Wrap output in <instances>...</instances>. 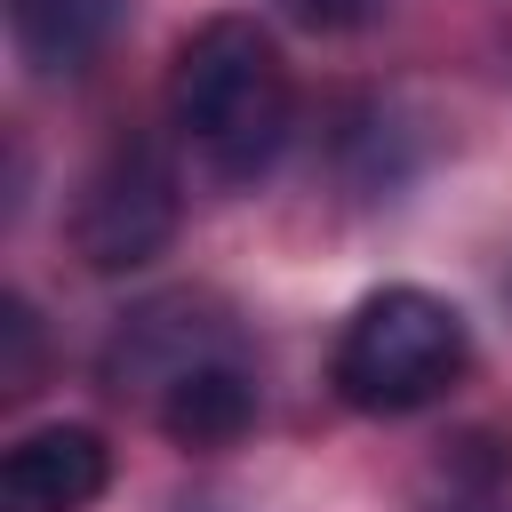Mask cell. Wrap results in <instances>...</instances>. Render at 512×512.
<instances>
[{
    "label": "cell",
    "mask_w": 512,
    "mask_h": 512,
    "mask_svg": "<svg viewBox=\"0 0 512 512\" xmlns=\"http://www.w3.org/2000/svg\"><path fill=\"white\" fill-rule=\"evenodd\" d=\"M168 120L208 160V176L224 184L264 176L296 120V88L272 32L256 16H208L168 64Z\"/></svg>",
    "instance_id": "1"
},
{
    "label": "cell",
    "mask_w": 512,
    "mask_h": 512,
    "mask_svg": "<svg viewBox=\"0 0 512 512\" xmlns=\"http://www.w3.org/2000/svg\"><path fill=\"white\" fill-rule=\"evenodd\" d=\"M464 320L432 288H376L336 336V392L368 416H408L464 376Z\"/></svg>",
    "instance_id": "2"
},
{
    "label": "cell",
    "mask_w": 512,
    "mask_h": 512,
    "mask_svg": "<svg viewBox=\"0 0 512 512\" xmlns=\"http://www.w3.org/2000/svg\"><path fill=\"white\" fill-rule=\"evenodd\" d=\"M184 224V184H176V160L152 144V136H120L80 200H72V248L96 264V272H136L152 264Z\"/></svg>",
    "instance_id": "3"
},
{
    "label": "cell",
    "mask_w": 512,
    "mask_h": 512,
    "mask_svg": "<svg viewBox=\"0 0 512 512\" xmlns=\"http://www.w3.org/2000/svg\"><path fill=\"white\" fill-rule=\"evenodd\" d=\"M112 480V448L88 424H40L0 456V512H88Z\"/></svg>",
    "instance_id": "4"
},
{
    "label": "cell",
    "mask_w": 512,
    "mask_h": 512,
    "mask_svg": "<svg viewBox=\"0 0 512 512\" xmlns=\"http://www.w3.org/2000/svg\"><path fill=\"white\" fill-rule=\"evenodd\" d=\"M216 352H232V328H216L192 296H168V304H144L120 336H112V352H104V376L128 392H168L184 368H200V360H216Z\"/></svg>",
    "instance_id": "5"
},
{
    "label": "cell",
    "mask_w": 512,
    "mask_h": 512,
    "mask_svg": "<svg viewBox=\"0 0 512 512\" xmlns=\"http://www.w3.org/2000/svg\"><path fill=\"white\" fill-rule=\"evenodd\" d=\"M152 416H160V432L184 440V448H232V440L256 424V368H248L240 344H232V352L184 368V376L152 400Z\"/></svg>",
    "instance_id": "6"
},
{
    "label": "cell",
    "mask_w": 512,
    "mask_h": 512,
    "mask_svg": "<svg viewBox=\"0 0 512 512\" xmlns=\"http://www.w3.org/2000/svg\"><path fill=\"white\" fill-rule=\"evenodd\" d=\"M120 0H8V40L40 80H72L112 40Z\"/></svg>",
    "instance_id": "7"
},
{
    "label": "cell",
    "mask_w": 512,
    "mask_h": 512,
    "mask_svg": "<svg viewBox=\"0 0 512 512\" xmlns=\"http://www.w3.org/2000/svg\"><path fill=\"white\" fill-rule=\"evenodd\" d=\"M32 360H40V320L24 296H0V392H32Z\"/></svg>",
    "instance_id": "8"
},
{
    "label": "cell",
    "mask_w": 512,
    "mask_h": 512,
    "mask_svg": "<svg viewBox=\"0 0 512 512\" xmlns=\"http://www.w3.org/2000/svg\"><path fill=\"white\" fill-rule=\"evenodd\" d=\"M296 24H312V32H352V24H368V8L376 0H280Z\"/></svg>",
    "instance_id": "9"
},
{
    "label": "cell",
    "mask_w": 512,
    "mask_h": 512,
    "mask_svg": "<svg viewBox=\"0 0 512 512\" xmlns=\"http://www.w3.org/2000/svg\"><path fill=\"white\" fill-rule=\"evenodd\" d=\"M432 512H512V504L496 496V480H480V488H448Z\"/></svg>",
    "instance_id": "10"
}]
</instances>
